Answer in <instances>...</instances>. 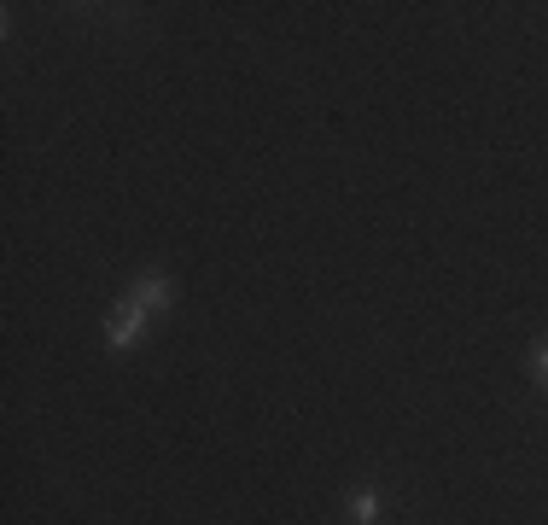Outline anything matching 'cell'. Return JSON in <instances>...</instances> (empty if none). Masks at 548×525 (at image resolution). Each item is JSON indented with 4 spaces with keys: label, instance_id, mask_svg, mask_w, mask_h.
<instances>
[{
    "label": "cell",
    "instance_id": "6da1fadb",
    "mask_svg": "<svg viewBox=\"0 0 548 525\" xmlns=\"http://www.w3.org/2000/svg\"><path fill=\"white\" fill-rule=\"evenodd\" d=\"M140 327H146V304H140V298H123V304L111 310V321H105V339H111V350H129L140 339Z\"/></svg>",
    "mask_w": 548,
    "mask_h": 525
},
{
    "label": "cell",
    "instance_id": "7a4b0ae2",
    "mask_svg": "<svg viewBox=\"0 0 548 525\" xmlns=\"http://www.w3.org/2000/svg\"><path fill=\"white\" fill-rule=\"evenodd\" d=\"M129 298H140L146 310H164V304H175V280L152 269V275H140V280H135V292H129Z\"/></svg>",
    "mask_w": 548,
    "mask_h": 525
},
{
    "label": "cell",
    "instance_id": "3957f363",
    "mask_svg": "<svg viewBox=\"0 0 548 525\" xmlns=\"http://www.w3.org/2000/svg\"><path fill=\"white\" fill-rule=\"evenodd\" d=\"M350 514H356V525H374L379 520V496L374 490H356V496H350Z\"/></svg>",
    "mask_w": 548,
    "mask_h": 525
},
{
    "label": "cell",
    "instance_id": "277c9868",
    "mask_svg": "<svg viewBox=\"0 0 548 525\" xmlns=\"http://www.w3.org/2000/svg\"><path fill=\"white\" fill-rule=\"evenodd\" d=\"M537 374H543V385H548V345L537 350Z\"/></svg>",
    "mask_w": 548,
    "mask_h": 525
}]
</instances>
